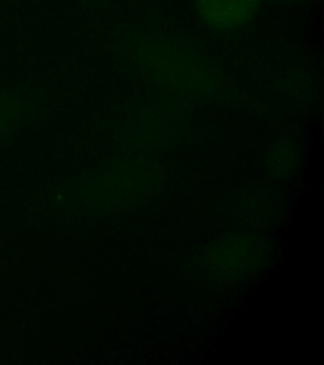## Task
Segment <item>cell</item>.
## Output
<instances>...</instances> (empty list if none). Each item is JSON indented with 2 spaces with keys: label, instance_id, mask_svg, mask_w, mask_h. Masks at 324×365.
<instances>
[{
  "label": "cell",
  "instance_id": "cell-1",
  "mask_svg": "<svg viewBox=\"0 0 324 365\" xmlns=\"http://www.w3.org/2000/svg\"><path fill=\"white\" fill-rule=\"evenodd\" d=\"M127 52L143 79L171 99L208 102L227 93L222 71L188 41L165 34H138L130 41Z\"/></svg>",
  "mask_w": 324,
  "mask_h": 365
},
{
  "label": "cell",
  "instance_id": "cell-2",
  "mask_svg": "<svg viewBox=\"0 0 324 365\" xmlns=\"http://www.w3.org/2000/svg\"><path fill=\"white\" fill-rule=\"evenodd\" d=\"M164 180L159 159L125 154L75 179L63 189L61 203L90 215L130 211L154 200Z\"/></svg>",
  "mask_w": 324,
  "mask_h": 365
},
{
  "label": "cell",
  "instance_id": "cell-3",
  "mask_svg": "<svg viewBox=\"0 0 324 365\" xmlns=\"http://www.w3.org/2000/svg\"><path fill=\"white\" fill-rule=\"evenodd\" d=\"M270 254L268 242L254 231L224 235L198 255L200 272L216 282H236L256 274Z\"/></svg>",
  "mask_w": 324,
  "mask_h": 365
},
{
  "label": "cell",
  "instance_id": "cell-4",
  "mask_svg": "<svg viewBox=\"0 0 324 365\" xmlns=\"http://www.w3.org/2000/svg\"><path fill=\"white\" fill-rule=\"evenodd\" d=\"M171 101L155 103L132 118L122 133V146L125 154L152 155L164 148L177 135L182 115Z\"/></svg>",
  "mask_w": 324,
  "mask_h": 365
},
{
  "label": "cell",
  "instance_id": "cell-5",
  "mask_svg": "<svg viewBox=\"0 0 324 365\" xmlns=\"http://www.w3.org/2000/svg\"><path fill=\"white\" fill-rule=\"evenodd\" d=\"M195 17L216 34H234L249 27L261 11L263 0H192Z\"/></svg>",
  "mask_w": 324,
  "mask_h": 365
},
{
  "label": "cell",
  "instance_id": "cell-6",
  "mask_svg": "<svg viewBox=\"0 0 324 365\" xmlns=\"http://www.w3.org/2000/svg\"><path fill=\"white\" fill-rule=\"evenodd\" d=\"M301 160V150L296 141L283 137L268 148L265 155V168L271 177L286 180L298 171Z\"/></svg>",
  "mask_w": 324,
  "mask_h": 365
},
{
  "label": "cell",
  "instance_id": "cell-7",
  "mask_svg": "<svg viewBox=\"0 0 324 365\" xmlns=\"http://www.w3.org/2000/svg\"><path fill=\"white\" fill-rule=\"evenodd\" d=\"M273 198L263 189H250L239 197L236 212L245 225L257 226L266 222L273 212Z\"/></svg>",
  "mask_w": 324,
  "mask_h": 365
},
{
  "label": "cell",
  "instance_id": "cell-8",
  "mask_svg": "<svg viewBox=\"0 0 324 365\" xmlns=\"http://www.w3.org/2000/svg\"><path fill=\"white\" fill-rule=\"evenodd\" d=\"M280 3H284V4H305V3H310L313 0H276Z\"/></svg>",
  "mask_w": 324,
  "mask_h": 365
}]
</instances>
